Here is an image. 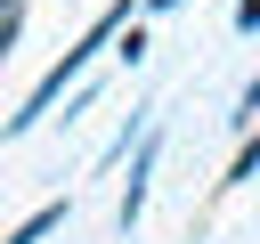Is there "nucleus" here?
Instances as JSON below:
<instances>
[{"label":"nucleus","instance_id":"nucleus-1","mask_svg":"<svg viewBox=\"0 0 260 244\" xmlns=\"http://www.w3.org/2000/svg\"><path fill=\"white\" fill-rule=\"evenodd\" d=\"M154 146H162V138H146V146H138V163H130V195H122V228H130V220H138V203H146V171H154Z\"/></svg>","mask_w":260,"mask_h":244},{"label":"nucleus","instance_id":"nucleus-2","mask_svg":"<svg viewBox=\"0 0 260 244\" xmlns=\"http://www.w3.org/2000/svg\"><path fill=\"white\" fill-rule=\"evenodd\" d=\"M57 220H65V203H41V211H32V220H24V228H16V236H8V244H41V236H49V228H57Z\"/></svg>","mask_w":260,"mask_h":244},{"label":"nucleus","instance_id":"nucleus-3","mask_svg":"<svg viewBox=\"0 0 260 244\" xmlns=\"http://www.w3.org/2000/svg\"><path fill=\"white\" fill-rule=\"evenodd\" d=\"M236 24H244V33H260V0H236Z\"/></svg>","mask_w":260,"mask_h":244},{"label":"nucleus","instance_id":"nucleus-4","mask_svg":"<svg viewBox=\"0 0 260 244\" xmlns=\"http://www.w3.org/2000/svg\"><path fill=\"white\" fill-rule=\"evenodd\" d=\"M8 41H16V8H8V16H0V57H8Z\"/></svg>","mask_w":260,"mask_h":244},{"label":"nucleus","instance_id":"nucleus-5","mask_svg":"<svg viewBox=\"0 0 260 244\" xmlns=\"http://www.w3.org/2000/svg\"><path fill=\"white\" fill-rule=\"evenodd\" d=\"M154 8H171V0H154Z\"/></svg>","mask_w":260,"mask_h":244},{"label":"nucleus","instance_id":"nucleus-6","mask_svg":"<svg viewBox=\"0 0 260 244\" xmlns=\"http://www.w3.org/2000/svg\"><path fill=\"white\" fill-rule=\"evenodd\" d=\"M0 16H8V0H0Z\"/></svg>","mask_w":260,"mask_h":244}]
</instances>
